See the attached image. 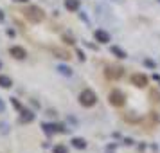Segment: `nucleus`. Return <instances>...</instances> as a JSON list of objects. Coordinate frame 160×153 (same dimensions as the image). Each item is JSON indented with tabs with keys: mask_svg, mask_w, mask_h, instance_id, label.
Masks as SVG:
<instances>
[{
	"mask_svg": "<svg viewBox=\"0 0 160 153\" xmlns=\"http://www.w3.org/2000/svg\"><path fill=\"white\" fill-rule=\"evenodd\" d=\"M2 18H4V15H2V13H0V20H2Z\"/></svg>",
	"mask_w": 160,
	"mask_h": 153,
	"instance_id": "22",
	"label": "nucleus"
},
{
	"mask_svg": "<svg viewBox=\"0 0 160 153\" xmlns=\"http://www.w3.org/2000/svg\"><path fill=\"white\" fill-rule=\"evenodd\" d=\"M131 85H135L138 88H144L148 85V76H144V74H133L131 76Z\"/></svg>",
	"mask_w": 160,
	"mask_h": 153,
	"instance_id": "4",
	"label": "nucleus"
},
{
	"mask_svg": "<svg viewBox=\"0 0 160 153\" xmlns=\"http://www.w3.org/2000/svg\"><path fill=\"white\" fill-rule=\"evenodd\" d=\"M79 103L85 106V108H90V106H94L95 103H97V95L94 94V90L85 88V90L79 94Z\"/></svg>",
	"mask_w": 160,
	"mask_h": 153,
	"instance_id": "2",
	"label": "nucleus"
},
{
	"mask_svg": "<svg viewBox=\"0 0 160 153\" xmlns=\"http://www.w3.org/2000/svg\"><path fill=\"white\" fill-rule=\"evenodd\" d=\"M124 94L122 92H119V90H112L110 92V103L113 105V106H122L124 105Z\"/></svg>",
	"mask_w": 160,
	"mask_h": 153,
	"instance_id": "3",
	"label": "nucleus"
},
{
	"mask_svg": "<svg viewBox=\"0 0 160 153\" xmlns=\"http://www.w3.org/2000/svg\"><path fill=\"white\" fill-rule=\"evenodd\" d=\"M63 40H65L67 43H74V40L72 38H68V36H63Z\"/></svg>",
	"mask_w": 160,
	"mask_h": 153,
	"instance_id": "19",
	"label": "nucleus"
},
{
	"mask_svg": "<svg viewBox=\"0 0 160 153\" xmlns=\"http://www.w3.org/2000/svg\"><path fill=\"white\" fill-rule=\"evenodd\" d=\"M94 36H95V40H97L99 43H108L110 42V34L106 33V31H102V29H97L94 33Z\"/></svg>",
	"mask_w": 160,
	"mask_h": 153,
	"instance_id": "7",
	"label": "nucleus"
},
{
	"mask_svg": "<svg viewBox=\"0 0 160 153\" xmlns=\"http://www.w3.org/2000/svg\"><path fill=\"white\" fill-rule=\"evenodd\" d=\"M65 8L68 11H78L79 9V0H65Z\"/></svg>",
	"mask_w": 160,
	"mask_h": 153,
	"instance_id": "9",
	"label": "nucleus"
},
{
	"mask_svg": "<svg viewBox=\"0 0 160 153\" xmlns=\"http://www.w3.org/2000/svg\"><path fill=\"white\" fill-rule=\"evenodd\" d=\"M122 72H124L122 67H110L108 70H106V76H108L110 79H119L122 76Z\"/></svg>",
	"mask_w": 160,
	"mask_h": 153,
	"instance_id": "6",
	"label": "nucleus"
},
{
	"mask_svg": "<svg viewBox=\"0 0 160 153\" xmlns=\"http://www.w3.org/2000/svg\"><path fill=\"white\" fill-rule=\"evenodd\" d=\"M47 133H56V131H65V128L61 126V124H43L42 126Z\"/></svg>",
	"mask_w": 160,
	"mask_h": 153,
	"instance_id": "8",
	"label": "nucleus"
},
{
	"mask_svg": "<svg viewBox=\"0 0 160 153\" xmlns=\"http://www.w3.org/2000/svg\"><path fill=\"white\" fill-rule=\"evenodd\" d=\"M9 54H11L13 58H16V59H23L25 56H27V52H25V49H23V47H18V45H15V47H11V49H9Z\"/></svg>",
	"mask_w": 160,
	"mask_h": 153,
	"instance_id": "5",
	"label": "nucleus"
},
{
	"mask_svg": "<svg viewBox=\"0 0 160 153\" xmlns=\"http://www.w3.org/2000/svg\"><path fill=\"white\" fill-rule=\"evenodd\" d=\"M54 153H68V150L63 144H58V146H54Z\"/></svg>",
	"mask_w": 160,
	"mask_h": 153,
	"instance_id": "15",
	"label": "nucleus"
},
{
	"mask_svg": "<svg viewBox=\"0 0 160 153\" xmlns=\"http://www.w3.org/2000/svg\"><path fill=\"white\" fill-rule=\"evenodd\" d=\"M11 103H13V106H15V108H18V110H22V106H20V103L16 101V99H11Z\"/></svg>",
	"mask_w": 160,
	"mask_h": 153,
	"instance_id": "17",
	"label": "nucleus"
},
{
	"mask_svg": "<svg viewBox=\"0 0 160 153\" xmlns=\"http://www.w3.org/2000/svg\"><path fill=\"white\" fill-rule=\"evenodd\" d=\"M52 52H54L56 58H61V59H68L70 58V52L63 51V49H52Z\"/></svg>",
	"mask_w": 160,
	"mask_h": 153,
	"instance_id": "10",
	"label": "nucleus"
},
{
	"mask_svg": "<svg viewBox=\"0 0 160 153\" xmlns=\"http://www.w3.org/2000/svg\"><path fill=\"white\" fill-rule=\"evenodd\" d=\"M23 16H25L29 22H32V23H40V22H43L45 13L38 8V6H29V8L23 11Z\"/></svg>",
	"mask_w": 160,
	"mask_h": 153,
	"instance_id": "1",
	"label": "nucleus"
},
{
	"mask_svg": "<svg viewBox=\"0 0 160 153\" xmlns=\"http://www.w3.org/2000/svg\"><path fill=\"white\" fill-rule=\"evenodd\" d=\"M58 70H59L61 74H65V76H70V74H72V70H70L68 67H63V65H61V67H58Z\"/></svg>",
	"mask_w": 160,
	"mask_h": 153,
	"instance_id": "16",
	"label": "nucleus"
},
{
	"mask_svg": "<svg viewBox=\"0 0 160 153\" xmlns=\"http://www.w3.org/2000/svg\"><path fill=\"white\" fill-rule=\"evenodd\" d=\"M110 52H112V54H113V56H117V58H126V52L122 51V49H119V47H112V49H110Z\"/></svg>",
	"mask_w": 160,
	"mask_h": 153,
	"instance_id": "13",
	"label": "nucleus"
},
{
	"mask_svg": "<svg viewBox=\"0 0 160 153\" xmlns=\"http://www.w3.org/2000/svg\"><path fill=\"white\" fill-rule=\"evenodd\" d=\"M20 112H22V121H23V123H25V121H27V123H31V121L34 119V115H32L31 112H25V110H20Z\"/></svg>",
	"mask_w": 160,
	"mask_h": 153,
	"instance_id": "14",
	"label": "nucleus"
},
{
	"mask_svg": "<svg viewBox=\"0 0 160 153\" xmlns=\"http://www.w3.org/2000/svg\"><path fill=\"white\" fill-rule=\"evenodd\" d=\"M72 146L78 148V150H85V148H87V142H85V139L76 137V139H72Z\"/></svg>",
	"mask_w": 160,
	"mask_h": 153,
	"instance_id": "11",
	"label": "nucleus"
},
{
	"mask_svg": "<svg viewBox=\"0 0 160 153\" xmlns=\"http://www.w3.org/2000/svg\"><path fill=\"white\" fill-rule=\"evenodd\" d=\"M0 110H4V105H2V101H0Z\"/></svg>",
	"mask_w": 160,
	"mask_h": 153,
	"instance_id": "20",
	"label": "nucleus"
},
{
	"mask_svg": "<svg viewBox=\"0 0 160 153\" xmlns=\"http://www.w3.org/2000/svg\"><path fill=\"white\" fill-rule=\"evenodd\" d=\"M151 97H155V99H153V101H160V94H157V92H155V90H153V92H151Z\"/></svg>",
	"mask_w": 160,
	"mask_h": 153,
	"instance_id": "18",
	"label": "nucleus"
},
{
	"mask_svg": "<svg viewBox=\"0 0 160 153\" xmlns=\"http://www.w3.org/2000/svg\"><path fill=\"white\" fill-rule=\"evenodd\" d=\"M11 85H13V81L9 76H0V87L2 88H9Z\"/></svg>",
	"mask_w": 160,
	"mask_h": 153,
	"instance_id": "12",
	"label": "nucleus"
},
{
	"mask_svg": "<svg viewBox=\"0 0 160 153\" xmlns=\"http://www.w3.org/2000/svg\"><path fill=\"white\" fill-rule=\"evenodd\" d=\"M0 67H2V63H0Z\"/></svg>",
	"mask_w": 160,
	"mask_h": 153,
	"instance_id": "23",
	"label": "nucleus"
},
{
	"mask_svg": "<svg viewBox=\"0 0 160 153\" xmlns=\"http://www.w3.org/2000/svg\"><path fill=\"white\" fill-rule=\"evenodd\" d=\"M16 2H27V0H16Z\"/></svg>",
	"mask_w": 160,
	"mask_h": 153,
	"instance_id": "21",
	"label": "nucleus"
}]
</instances>
